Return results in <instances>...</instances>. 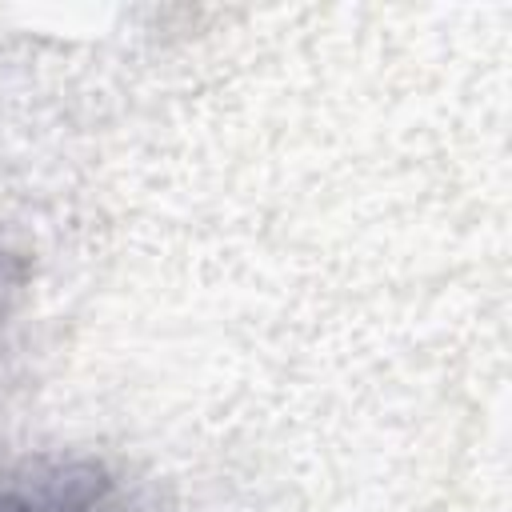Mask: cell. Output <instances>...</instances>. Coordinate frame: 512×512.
Listing matches in <instances>:
<instances>
[{"mask_svg":"<svg viewBox=\"0 0 512 512\" xmlns=\"http://www.w3.org/2000/svg\"><path fill=\"white\" fill-rule=\"evenodd\" d=\"M20 284H24L20 256H16V252L4 244V236H0V328H4V320H8V312H12V304H16Z\"/></svg>","mask_w":512,"mask_h":512,"instance_id":"obj_1","label":"cell"}]
</instances>
